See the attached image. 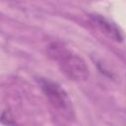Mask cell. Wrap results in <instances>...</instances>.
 <instances>
[{
	"label": "cell",
	"instance_id": "1",
	"mask_svg": "<svg viewBox=\"0 0 126 126\" xmlns=\"http://www.w3.org/2000/svg\"><path fill=\"white\" fill-rule=\"evenodd\" d=\"M48 56L58 63L61 72L72 81H86L90 76V69L86 61L77 53L62 43L52 42L47 47Z\"/></svg>",
	"mask_w": 126,
	"mask_h": 126
},
{
	"label": "cell",
	"instance_id": "2",
	"mask_svg": "<svg viewBox=\"0 0 126 126\" xmlns=\"http://www.w3.org/2000/svg\"><path fill=\"white\" fill-rule=\"evenodd\" d=\"M38 84L53 108L66 119H72L74 117V108L66 91L62 89L59 84L48 79L40 78L38 80Z\"/></svg>",
	"mask_w": 126,
	"mask_h": 126
},
{
	"label": "cell",
	"instance_id": "3",
	"mask_svg": "<svg viewBox=\"0 0 126 126\" xmlns=\"http://www.w3.org/2000/svg\"><path fill=\"white\" fill-rule=\"evenodd\" d=\"M90 19L109 38H111L115 41H121L123 39V36H122L120 30L117 28V26L113 22H111L108 19L104 18L103 16L97 15V14L91 15Z\"/></svg>",
	"mask_w": 126,
	"mask_h": 126
},
{
	"label": "cell",
	"instance_id": "4",
	"mask_svg": "<svg viewBox=\"0 0 126 126\" xmlns=\"http://www.w3.org/2000/svg\"><path fill=\"white\" fill-rule=\"evenodd\" d=\"M1 123L2 124H14L15 121L13 119V116L9 110H3L1 114Z\"/></svg>",
	"mask_w": 126,
	"mask_h": 126
}]
</instances>
